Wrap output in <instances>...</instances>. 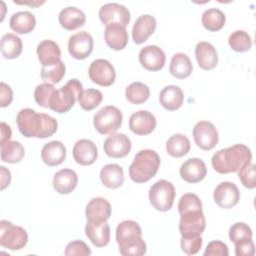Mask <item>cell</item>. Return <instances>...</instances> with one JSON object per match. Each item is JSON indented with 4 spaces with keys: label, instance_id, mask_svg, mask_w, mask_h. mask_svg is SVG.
Listing matches in <instances>:
<instances>
[{
    "label": "cell",
    "instance_id": "obj_24",
    "mask_svg": "<svg viewBox=\"0 0 256 256\" xmlns=\"http://www.w3.org/2000/svg\"><path fill=\"white\" fill-rule=\"evenodd\" d=\"M104 38L106 44L113 50L124 49L129 39L126 28L117 23L106 25L104 31Z\"/></svg>",
    "mask_w": 256,
    "mask_h": 256
},
{
    "label": "cell",
    "instance_id": "obj_10",
    "mask_svg": "<svg viewBox=\"0 0 256 256\" xmlns=\"http://www.w3.org/2000/svg\"><path fill=\"white\" fill-rule=\"evenodd\" d=\"M195 144L202 150H212L218 143L219 136L216 127L209 121H199L193 128Z\"/></svg>",
    "mask_w": 256,
    "mask_h": 256
},
{
    "label": "cell",
    "instance_id": "obj_46",
    "mask_svg": "<svg viewBox=\"0 0 256 256\" xmlns=\"http://www.w3.org/2000/svg\"><path fill=\"white\" fill-rule=\"evenodd\" d=\"M64 254L66 256H74V255L88 256L91 254V250L85 242L81 240H75L67 244Z\"/></svg>",
    "mask_w": 256,
    "mask_h": 256
},
{
    "label": "cell",
    "instance_id": "obj_50",
    "mask_svg": "<svg viewBox=\"0 0 256 256\" xmlns=\"http://www.w3.org/2000/svg\"><path fill=\"white\" fill-rule=\"evenodd\" d=\"M1 170V190H4L11 181V173L4 166H0Z\"/></svg>",
    "mask_w": 256,
    "mask_h": 256
},
{
    "label": "cell",
    "instance_id": "obj_19",
    "mask_svg": "<svg viewBox=\"0 0 256 256\" xmlns=\"http://www.w3.org/2000/svg\"><path fill=\"white\" fill-rule=\"evenodd\" d=\"M72 154L74 160L78 164L82 166H89L96 161L98 151L93 141L89 139H80L74 144Z\"/></svg>",
    "mask_w": 256,
    "mask_h": 256
},
{
    "label": "cell",
    "instance_id": "obj_7",
    "mask_svg": "<svg viewBox=\"0 0 256 256\" xmlns=\"http://www.w3.org/2000/svg\"><path fill=\"white\" fill-rule=\"evenodd\" d=\"M175 194L174 185L170 181L161 179L150 187L149 200L156 210L166 212L172 208Z\"/></svg>",
    "mask_w": 256,
    "mask_h": 256
},
{
    "label": "cell",
    "instance_id": "obj_15",
    "mask_svg": "<svg viewBox=\"0 0 256 256\" xmlns=\"http://www.w3.org/2000/svg\"><path fill=\"white\" fill-rule=\"evenodd\" d=\"M131 148L132 144L129 137L123 133L111 134L103 144L104 152L111 158H123L130 153Z\"/></svg>",
    "mask_w": 256,
    "mask_h": 256
},
{
    "label": "cell",
    "instance_id": "obj_33",
    "mask_svg": "<svg viewBox=\"0 0 256 256\" xmlns=\"http://www.w3.org/2000/svg\"><path fill=\"white\" fill-rule=\"evenodd\" d=\"M22 40L13 33H6L1 37L0 51L4 58L15 59L22 52Z\"/></svg>",
    "mask_w": 256,
    "mask_h": 256
},
{
    "label": "cell",
    "instance_id": "obj_20",
    "mask_svg": "<svg viewBox=\"0 0 256 256\" xmlns=\"http://www.w3.org/2000/svg\"><path fill=\"white\" fill-rule=\"evenodd\" d=\"M181 178L188 183H198L207 174V168L203 160L199 158H189L180 167Z\"/></svg>",
    "mask_w": 256,
    "mask_h": 256
},
{
    "label": "cell",
    "instance_id": "obj_30",
    "mask_svg": "<svg viewBox=\"0 0 256 256\" xmlns=\"http://www.w3.org/2000/svg\"><path fill=\"white\" fill-rule=\"evenodd\" d=\"M100 180L107 188H119L124 182L123 168L118 164H107L103 166L100 171Z\"/></svg>",
    "mask_w": 256,
    "mask_h": 256
},
{
    "label": "cell",
    "instance_id": "obj_21",
    "mask_svg": "<svg viewBox=\"0 0 256 256\" xmlns=\"http://www.w3.org/2000/svg\"><path fill=\"white\" fill-rule=\"evenodd\" d=\"M156 19L149 14L141 15L137 18L132 29V38L136 44L145 42L155 31Z\"/></svg>",
    "mask_w": 256,
    "mask_h": 256
},
{
    "label": "cell",
    "instance_id": "obj_44",
    "mask_svg": "<svg viewBox=\"0 0 256 256\" xmlns=\"http://www.w3.org/2000/svg\"><path fill=\"white\" fill-rule=\"evenodd\" d=\"M203 239L200 235L197 236H182L180 241V246L182 251L187 255L196 254L202 247Z\"/></svg>",
    "mask_w": 256,
    "mask_h": 256
},
{
    "label": "cell",
    "instance_id": "obj_37",
    "mask_svg": "<svg viewBox=\"0 0 256 256\" xmlns=\"http://www.w3.org/2000/svg\"><path fill=\"white\" fill-rule=\"evenodd\" d=\"M125 96L130 103L140 105L148 100L150 96V89L146 84L142 82H132L126 87Z\"/></svg>",
    "mask_w": 256,
    "mask_h": 256
},
{
    "label": "cell",
    "instance_id": "obj_17",
    "mask_svg": "<svg viewBox=\"0 0 256 256\" xmlns=\"http://www.w3.org/2000/svg\"><path fill=\"white\" fill-rule=\"evenodd\" d=\"M156 127L155 116L147 110H139L129 118V128L136 135H148Z\"/></svg>",
    "mask_w": 256,
    "mask_h": 256
},
{
    "label": "cell",
    "instance_id": "obj_27",
    "mask_svg": "<svg viewBox=\"0 0 256 256\" xmlns=\"http://www.w3.org/2000/svg\"><path fill=\"white\" fill-rule=\"evenodd\" d=\"M78 176L72 169H61L53 177V188L59 194H69L77 186Z\"/></svg>",
    "mask_w": 256,
    "mask_h": 256
},
{
    "label": "cell",
    "instance_id": "obj_14",
    "mask_svg": "<svg viewBox=\"0 0 256 256\" xmlns=\"http://www.w3.org/2000/svg\"><path fill=\"white\" fill-rule=\"evenodd\" d=\"M93 45L92 36L86 31H80L70 36L68 40V51L73 58L83 60L92 53Z\"/></svg>",
    "mask_w": 256,
    "mask_h": 256
},
{
    "label": "cell",
    "instance_id": "obj_45",
    "mask_svg": "<svg viewBox=\"0 0 256 256\" xmlns=\"http://www.w3.org/2000/svg\"><path fill=\"white\" fill-rule=\"evenodd\" d=\"M255 164L250 163L248 166L245 168L241 169L238 171V177L243 184L244 187L248 189H253L256 186V181H255Z\"/></svg>",
    "mask_w": 256,
    "mask_h": 256
},
{
    "label": "cell",
    "instance_id": "obj_18",
    "mask_svg": "<svg viewBox=\"0 0 256 256\" xmlns=\"http://www.w3.org/2000/svg\"><path fill=\"white\" fill-rule=\"evenodd\" d=\"M85 216L88 222H106L111 216V205L103 197L92 198L85 209Z\"/></svg>",
    "mask_w": 256,
    "mask_h": 256
},
{
    "label": "cell",
    "instance_id": "obj_28",
    "mask_svg": "<svg viewBox=\"0 0 256 256\" xmlns=\"http://www.w3.org/2000/svg\"><path fill=\"white\" fill-rule=\"evenodd\" d=\"M184 101V93L182 89L176 85H168L164 87L159 94V102L163 108L168 111L179 109Z\"/></svg>",
    "mask_w": 256,
    "mask_h": 256
},
{
    "label": "cell",
    "instance_id": "obj_11",
    "mask_svg": "<svg viewBox=\"0 0 256 256\" xmlns=\"http://www.w3.org/2000/svg\"><path fill=\"white\" fill-rule=\"evenodd\" d=\"M88 74L93 83L103 87L111 86L116 79V72L113 65L106 59L94 60L88 69Z\"/></svg>",
    "mask_w": 256,
    "mask_h": 256
},
{
    "label": "cell",
    "instance_id": "obj_38",
    "mask_svg": "<svg viewBox=\"0 0 256 256\" xmlns=\"http://www.w3.org/2000/svg\"><path fill=\"white\" fill-rule=\"evenodd\" d=\"M77 100L83 110L91 111L99 106V104L102 102L103 94L97 89L88 88L79 93Z\"/></svg>",
    "mask_w": 256,
    "mask_h": 256
},
{
    "label": "cell",
    "instance_id": "obj_1",
    "mask_svg": "<svg viewBox=\"0 0 256 256\" xmlns=\"http://www.w3.org/2000/svg\"><path fill=\"white\" fill-rule=\"evenodd\" d=\"M16 123L20 133L26 138H48L58 128L55 118L45 113H37L31 108L21 109L16 116Z\"/></svg>",
    "mask_w": 256,
    "mask_h": 256
},
{
    "label": "cell",
    "instance_id": "obj_16",
    "mask_svg": "<svg viewBox=\"0 0 256 256\" xmlns=\"http://www.w3.org/2000/svg\"><path fill=\"white\" fill-rule=\"evenodd\" d=\"M140 64L148 71L161 70L166 62L164 51L156 45H147L139 52Z\"/></svg>",
    "mask_w": 256,
    "mask_h": 256
},
{
    "label": "cell",
    "instance_id": "obj_2",
    "mask_svg": "<svg viewBox=\"0 0 256 256\" xmlns=\"http://www.w3.org/2000/svg\"><path fill=\"white\" fill-rule=\"evenodd\" d=\"M252 153L244 144L218 150L211 159L213 169L220 174L238 172L251 163Z\"/></svg>",
    "mask_w": 256,
    "mask_h": 256
},
{
    "label": "cell",
    "instance_id": "obj_3",
    "mask_svg": "<svg viewBox=\"0 0 256 256\" xmlns=\"http://www.w3.org/2000/svg\"><path fill=\"white\" fill-rule=\"evenodd\" d=\"M116 241L123 256H142L147 251L141 227L133 220H124L118 224Z\"/></svg>",
    "mask_w": 256,
    "mask_h": 256
},
{
    "label": "cell",
    "instance_id": "obj_12",
    "mask_svg": "<svg viewBox=\"0 0 256 256\" xmlns=\"http://www.w3.org/2000/svg\"><path fill=\"white\" fill-rule=\"evenodd\" d=\"M99 18L105 25L117 23L126 27L130 22V12L124 5L106 3L99 9Z\"/></svg>",
    "mask_w": 256,
    "mask_h": 256
},
{
    "label": "cell",
    "instance_id": "obj_42",
    "mask_svg": "<svg viewBox=\"0 0 256 256\" xmlns=\"http://www.w3.org/2000/svg\"><path fill=\"white\" fill-rule=\"evenodd\" d=\"M229 238L233 243L243 239H252V230L244 222H236L229 229Z\"/></svg>",
    "mask_w": 256,
    "mask_h": 256
},
{
    "label": "cell",
    "instance_id": "obj_8",
    "mask_svg": "<svg viewBox=\"0 0 256 256\" xmlns=\"http://www.w3.org/2000/svg\"><path fill=\"white\" fill-rule=\"evenodd\" d=\"M28 234L24 228L7 220L0 221V245L10 250H20L26 246Z\"/></svg>",
    "mask_w": 256,
    "mask_h": 256
},
{
    "label": "cell",
    "instance_id": "obj_34",
    "mask_svg": "<svg viewBox=\"0 0 256 256\" xmlns=\"http://www.w3.org/2000/svg\"><path fill=\"white\" fill-rule=\"evenodd\" d=\"M25 155L23 145L18 141L8 140L1 144V160L6 163H19Z\"/></svg>",
    "mask_w": 256,
    "mask_h": 256
},
{
    "label": "cell",
    "instance_id": "obj_32",
    "mask_svg": "<svg viewBox=\"0 0 256 256\" xmlns=\"http://www.w3.org/2000/svg\"><path fill=\"white\" fill-rule=\"evenodd\" d=\"M192 63L189 57L184 53H176L172 56L169 72L177 79H185L192 73Z\"/></svg>",
    "mask_w": 256,
    "mask_h": 256
},
{
    "label": "cell",
    "instance_id": "obj_4",
    "mask_svg": "<svg viewBox=\"0 0 256 256\" xmlns=\"http://www.w3.org/2000/svg\"><path fill=\"white\" fill-rule=\"evenodd\" d=\"M160 163L161 159L156 151L151 149L140 150L129 166V176L135 183H145L156 175Z\"/></svg>",
    "mask_w": 256,
    "mask_h": 256
},
{
    "label": "cell",
    "instance_id": "obj_40",
    "mask_svg": "<svg viewBox=\"0 0 256 256\" xmlns=\"http://www.w3.org/2000/svg\"><path fill=\"white\" fill-rule=\"evenodd\" d=\"M66 67L63 61H60L57 64H54L52 66H42L41 68V79L45 83L49 84H56L62 80V78L65 76Z\"/></svg>",
    "mask_w": 256,
    "mask_h": 256
},
{
    "label": "cell",
    "instance_id": "obj_13",
    "mask_svg": "<svg viewBox=\"0 0 256 256\" xmlns=\"http://www.w3.org/2000/svg\"><path fill=\"white\" fill-rule=\"evenodd\" d=\"M213 198L220 208L230 209L239 202L240 191L234 183L224 181L215 187Z\"/></svg>",
    "mask_w": 256,
    "mask_h": 256
},
{
    "label": "cell",
    "instance_id": "obj_23",
    "mask_svg": "<svg viewBox=\"0 0 256 256\" xmlns=\"http://www.w3.org/2000/svg\"><path fill=\"white\" fill-rule=\"evenodd\" d=\"M36 53L42 66H52L61 61V50L59 45L49 39L43 40L38 44Z\"/></svg>",
    "mask_w": 256,
    "mask_h": 256
},
{
    "label": "cell",
    "instance_id": "obj_29",
    "mask_svg": "<svg viewBox=\"0 0 256 256\" xmlns=\"http://www.w3.org/2000/svg\"><path fill=\"white\" fill-rule=\"evenodd\" d=\"M58 20L64 29L75 30L85 24L86 16L81 9L69 6L60 11L58 15Z\"/></svg>",
    "mask_w": 256,
    "mask_h": 256
},
{
    "label": "cell",
    "instance_id": "obj_52",
    "mask_svg": "<svg viewBox=\"0 0 256 256\" xmlns=\"http://www.w3.org/2000/svg\"><path fill=\"white\" fill-rule=\"evenodd\" d=\"M14 3H16V4H27V5H30V6H32V7H37V6H39V5H41V4H43L44 3V1L43 2H38V1H35V2H16V1H14Z\"/></svg>",
    "mask_w": 256,
    "mask_h": 256
},
{
    "label": "cell",
    "instance_id": "obj_6",
    "mask_svg": "<svg viewBox=\"0 0 256 256\" xmlns=\"http://www.w3.org/2000/svg\"><path fill=\"white\" fill-rule=\"evenodd\" d=\"M122 121V112L112 105H107L99 109L93 118L95 129L102 135L115 133L121 127Z\"/></svg>",
    "mask_w": 256,
    "mask_h": 256
},
{
    "label": "cell",
    "instance_id": "obj_5",
    "mask_svg": "<svg viewBox=\"0 0 256 256\" xmlns=\"http://www.w3.org/2000/svg\"><path fill=\"white\" fill-rule=\"evenodd\" d=\"M82 90V83L78 79H70L64 86L53 91L49 100V109L57 113L68 112Z\"/></svg>",
    "mask_w": 256,
    "mask_h": 256
},
{
    "label": "cell",
    "instance_id": "obj_35",
    "mask_svg": "<svg viewBox=\"0 0 256 256\" xmlns=\"http://www.w3.org/2000/svg\"><path fill=\"white\" fill-rule=\"evenodd\" d=\"M201 22L205 29L215 32L221 30L224 27L226 22V16L218 8H209L203 12Z\"/></svg>",
    "mask_w": 256,
    "mask_h": 256
},
{
    "label": "cell",
    "instance_id": "obj_47",
    "mask_svg": "<svg viewBox=\"0 0 256 256\" xmlns=\"http://www.w3.org/2000/svg\"><path fill=\"white\" fill-rule=\"evenodd\" d=\"M228 254L227 245L219 240L211 241L204 251V256H228Z\"/></svg>",
    "mask_w": 256,
    "mask_h": 256
},
{
    "label": "cell",
    "instance_id": "obj_48",
    "mask_svg": "<svg viewBox=\"0 0 256 256\" xmlns=\"http://www.w3.org/2000/svg\"><path fill=\"white\" fill-rule=\"evenodd\" d=\"M235 244V254L237 256H253L255 247L252 239H243Z\"/></svg>",
    "mask_w": 256,
    "mask_h": 256
},
{
    "label": "cell",
    "instance_id": "obj_26",
    "mask_svg": "<svg viewBox=\"0 0 256 256\" xmlns=\"http://www.w3.org/2000/svg\"><path fill=\"white\" fill-rule=\"evenodd\" d=\"M85 234L96 247H104L110 241V227L106 222H88L85 226Z\"/></svg>",
    "mask_w": 256,
    "mask_h": 256
},
{
    "label": "cell",
    "instance_id": "obj_41",
    "mask_svg": "<svg viewBox=\"0 0 256 256\" xmlns=\"http://www.w3.org/2000/svg\"><path fill=\"white\" fill-rule=\"evenodd\" d=\"M55 88L53 84L42 83L37 85L34 91V99L36 103L43 108H49V100Z\"/></svg>",
    "mask_w": 256,
    "mask_h": 256
},
{
    "label": "cell",
    "instance_id": "obj_25",
    "mask_svg": "<svg viewBox=\"0 0 256 256\" xmlns=\"http://www.w3.org/2000/svg\"><path fill=\"white\" fill-rule=\"evenodd\" d=\"M66 158V148L64 144L60 141L53 140L46 143L41 150V159L42 161L50 166L60 165Z\"/></svg>",
    "mask_w": 256,
    "mask_h": 256
},
{
    "label": "cell",
    "instance_id": "obj_36",
    "mask_svg": "<svg viewBox=\"0 0 256 256\" xmlns=\"http://www.w3.org/2000/svg\"><path fill=\"white\" fill-rule=\"evenodd\" d=\"M190 150V141L183 134H174L166 142V151L172 157L180 158Z\"/></svg>",
    "mask_w": 256,
    "mask_h": 256
},
{
    "label": "cell",
    "instance_id": "obj_31",
    "mask_svg": "<svg viewBox=\"0 0 256 256\" xmlns=\"http://www.w3.org/2000/svg\"><path fill=\"white\" fill-rule=\"evenodd\" d=\"M9 25L18 34H28L35 28L36 19L29 11H19L11 16Z\"/></svg>",
    "mask_w": 256,
    "mask_h": 256
},
{
    "label": "cell",
    "instance_id": "obj_9",
    "mask_svg": "<svg viewBox=\"0 0 256 256\" xmlns=\"http://www.w3.org/2000/svg\"><path fill=\"white\" fill-rule=\"evenodd\" d=\"M206 227V220L202 209L180 213L179 231L181 236L201 235Z\"/></svg>",
    "mask_w": 256,
    "mask_h": 256
},
{
    "label": "cell",
    "instance_id": "obj_22",
    "mask_svg": "<svg viewBox=\"0 0 256 256\" xmlns=\"http://www.w3.org/2000/svg\"><path fill=\"white\" fill-rule=\"evenodd\" d=\"M195 56L199 67L203 70L214 69L218 64L217 51L209 42H198L195 46Z\"/></svg>",
    "mask_w": 256,
    "mask_h": 256
},
{
    "label": "cell",
    "instance_id": "obj_49",
    "mask_svg": "<svg viewBox=\"0 0 256 256\" xmlns=\"http://www.w3.org/2000/svg\"><path fill=\"white\" fill-rule=\"evenodd\" d=\"M12 100H13V92L11 87L6 83L1 82L0 83V106L2 108L9 106Z\"/></svg>",
    "mask_w": 256,
    "mask_h": 256
},
{
    "label": "cell",
    "instance_id": "obj_39",
    "mask_svg": "<svg viewBox=\"0 0 256 256\" xmlns=\"http://www.w3.org/2000/svg\"><path fill=\"white\" fill-rule=\"evenodd\" d=\"M228 44L236 52H246L252 46V39L246 31L236 30L230 34Z\"/></svg>",
    "mask_w": 256,
    "mask_h": 256
},
{
    "label": "cell",
    "instance_id": "obj_51",
    "mask_svg": "<svg viewBox=\"0 0 256 256\" xmlns=\"http://www.w3.org/2000/svg\"><path fill=\"white\" fill-rule=\"evenodd\" d=\"M0 128H1V144H2L4 142L10 140L12 131H11L10 126L8 124H6L5 122H1Z\"/></svg>",
    "mask_w": 256,
    "mask_h": 256
},
{
    "label": "cell",
    "instance_id": "obj_43",
    "mask_svg": "<svg viewBox=\"0 0 256 256\" xmlns=\"http://www.w3.org/2000/svg\"><path fill=\"white\" fill-rule=\"evenodd\" d=\"M202 209V202L200 198L193 193H186L181 196L178 203L179 213H183L191 210Z\"/></svg>",
    "mask_w": 256,
    "mask_h": 256
}]
</instances>
